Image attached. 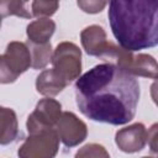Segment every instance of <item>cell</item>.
Instances as JSON below:
<instances>
[{
  "label": "cell",
  "mask_w": 158,
  "mask_h": 158,
  "mask_svg": "<svg viewBox=\"0 0 158 158\" xmlns=\"http://www.w3.org/2000/svg\"><path fill=\"white\" fill-rule=\"evenodd\" d=\"M53 70L68 85L79 78L81 72V52L73 42H60L52 53Z\"/></svg>",
  "instance_id": "cell-5"
},
{
  "label": "cell",
  "mask_w": 158,
  "mask_h": 158,
  "mask_svg": "<svg viewBox=\"0 0 158 158\" xmlns=\"http://www.w3.org/2000/svg\"><path fill=\"white\" fill-rule=\"evenodd\" d=\"M148 132L143 123L136 122L118 130L115 135V142L120 151L125 153H136L144 148Z\"/></svg>",
  "instance_id": "cell-9"
},
{
  "label": "cell",
  "mask_w": 158,
  "mask_h": 158,
  "mask_svg": "<svg viewBox=\"0 0 158 158\" xmlns=\"http://www.w3.org/2000/svg\"><path fill=\"white\" fill-rule=\"evenodd\" d=\"M59 7L57 1H33L31 2V14L36 17H48L52 16Z\"/></svg>",
  "instance_id": "cell-17"
},
{
  "label": "cell",
  "mask_w": 158,
  "mask_h": 158,
  "mask_svg": "<svg viewBox=\"0 0 158 158\" xmlns=\"http://www.w3.org/2000/svg\"><path fill=\"white\" fill-rule=\"evenodd\" d=\"M19 122L16 112L10 107L0 106V144L5 146L16 139Z\"/></svg>",
  "instance_id": "cell-12"
},
{
  "label": "cell",
  "mask_w": 158,
  "mask_h": 158,
  "mask_svg": "<svg viewBox=\"0 0 158 158\" xmlns=\"http://www.w3.org/2000/svg\"><path fill=\"white\" fill-rule=\"evenodd\" d=\"M138 100L136 77L111 63L95 65L75 81L77 105L93 121L125 125L135 117Z\"/></svg>",
  "instance_id": "cell-1"
},
{
  "label": "cell",
  "mask_w": 158,
  "mask_h": 158,
  "mask_svg": "<svg viewBox=\"0 0 158 158\" xmlns=\"http://www.w3.org/2000/svg\"><path fill=\"white\" fill-rule=\"evenodd\" d=\"M1 20H2V19H1V17H0V27H1Z\"/></svg>",
  "instance_id": "cell-20"
},
{
  "label": "cell",
  "mask_w": 158,
  "mask_h": 158,
  "mask_svg": "<svg viewBox=\"0 0 158 158\" xmlns=\"http://www.w3.org/2000/svg\"><path fill=\"white\" fill-rule=\"evenodd\" d=\"M142 158H154V157H142Z\"/></svg>",
  "instance_id": "cell-19"
},
{
  "label": "cell",
  "mask_w": 158,
  "mask_h": 158,
  "mask_svg": "<svg viewBox=\"0 0 158 158\" xmlns=\"http://www.w3.org/2000/svg\"><path fill=\"white\" fill-rule=\"evenodd\" d=\"M31 67V54L26 43L10 42L0 54V84H10Z\"/></svg>",
  "instance_id": "cell-4"
},
{
  "label": "cell",
  "mask_w": 158,
  "mask_h": 158,
  "mask_svg": "<svg viewBox=\"0 0 158 158\" xmlns=\"http://www.w3.org/2000/svg\"><path fill=\"white\" fill-rule=\"evenodd\" d=\"M54 130L65 147H75L88 136V127L85 122L69 111L62 112Z\"/></svg>",
  "instance_id": "cell-8"
},
{
  "label": "cell",
  "mask_w": 158,
  "mask_h": 158,
  "mask_svg": "<svg viewBox=\"0 0 158 158\" xmlns=\"http://www.w3.org/2000/svg\"><path fill=\"white\" fill-rule=\"evenodd\" d=\"M56 31V23L49 17H41L27 25L26 33L28 42L35 44H43L49 42V38Z\"/></svg>",
  "instance_id": "cell-11"
},
{
  "label": "cell",
  "mask_w": 158,
  "mask_h": 158,
  "mask_svg": "<svg viewBox=\"0 0 158 158\" xmlns=\"http://www.w3.org/2000/svg\"><path fill=\"white\" fill-rule=\"evenodd\" d=\"M59 149V137L54 128L44 130L28 137L20 146L19 158H54Z\"/></svg>",
  "instance_id": "cell-6"
},
{
  "label": "cell",
  "mask_w": 158,
  "mask_h": 158,
  "mask_svg": "<svg viewBox=\"0 0 158 158\" xmlns=\"http://www.w3.org/2000/svg\"><path fill=\"white\" fill-rule=\"evenodd\" d=\"M107 16L121 48L136 52L157 46V0H114L109 4Z\"/></svg>",
  "instance_id": "cell-2"
},
{
  "label": "cell",
  "mask_w": 158,
  "mask_h": 158,
  "mask_svg": "<svg viewBox=\"0 0 158 158\" xmlns=\"http://www.w3.org/2000/svg\"><path fill=\"white\" fill-rule=\"evenodd\" d=\"M107 63L115 64L117 68L122 69L123 72L133 75V77H144L156 79L157 78V62L149 54L128 52L120 46L111 42L110 48L104 58Z\"/></svg>",
  "instance_id": "cell-3"
},
{
  "label": "cell",
  "mask_w": 158,
  "mask_h": 158,
  "mask_svg": "<svg viewBox=\"0 0 158 158\" xmlns=\"http://www.w3.org/2000/svg\"><path fill=\"white\" fill-rule=\"evenodd\" d=\"M62 115V105L54 99L44 98L40 100L36 109L27 118L28 135H33L44 130L54 128Z\"/></svg>",
  "instance_id": "cell-7"
},
{
  "label": "cell",
  "mask_w": 158,
  "mask_h": 158,
  "mask_svg": "<svg viewBox=\"0 0 158 158\" xmlns=\"http://www.w3.org/2000/svg\"><path fill=\"white\" fill-rule=\"evenodd\" d=\"M77 4H78V6H79L83 11L89 12V14L100 12V11L107 5L106 1H78Z\"/></svg>",
  "instance_id": "cell-18"
},
{
  "label": "cell",
  "mask_w": 158,
  "mask_h": 158,
  "mask_svg": "<svg viewBox=\"0 0 158 158\" xmlns=\"http://www.w3.org/2000/svg\"><path fill=\"white\" fill-rule=\"evenodd\" d=\"M68 84L62 80L53 69H44L36 79V89L40 94L44 96H56L58 95Z\"/></svg>",
  "instance_id": "cell-13"
},
{
  "label": "cell",
  "mask_w": 158,
  "mask_h": 158,
  "mask_svg": "<svg viewBox=\"0 0 158 158\" xmlns=\"http://www.w3.org/2000/svg\"><path fill=\"white\" fill-rule=\"evenodd\" d=\"M19 16L23 19H31L32 14L30 11V4L25 1H0V17H7V16Z\"/></svg>",
  "instance_id": "cell-15"
},
{
  "label": "cell",
  "mask_w": 158,
  "mask_h": 158,
  "mask_svg": "<svg viewBox=\"0 0 158 158\" xmlns=\"http://www.w3.org/2000/svg\"><path fill=\"white\" fill-rule=\"evenodd\" d=\"M27 47L31 54V67L33 69L44 68L52 59V46L51 42L43 44H35L27 41Z\"/></svg>",
  "instance_id": "cell-14"
},
{
  "label": "cell",
  "mask_w": 158,
  "mask_h": 158,
  "mask_svg": "<svg viewBox=\"0 0 158 158\" xmlns=\"http://www.w3.org/2000/svg\"><path fill=\"white\" fill-rule=\"evenodd\" d=\"M80 41L84 51L89 56L105 58L111 41L107 40L105 30L99 25H91L85 27L80 33Z\"/></svg>",
  "instance_id": "cell-10"
},
{
  "label": "cell",
  "mask_w": 158,
  "mask_h": 158,
  "mask_svg": "<svg viewBox=\"0 0 158 158\" xmlns=\"http://www.w3.org/2000/svg\"><path fill=\"white\" fill-rule=\"evenodd\" d=\"M74 158H110V154L101 144L88 143L84 147L79 148Z\"/></svg>",
  "instance_id": "cell-16"
}]
</instances>
